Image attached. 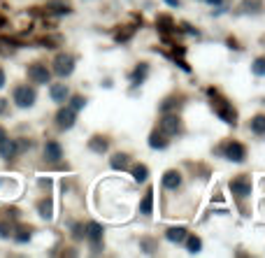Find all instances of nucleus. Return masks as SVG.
I'll return each instance as SVG.
<instances>
[{
    "instance_id": "obj_7",
    "label": "nucleus",
    "mask_w": 265,
    "mask_h": 258,
    "mask_svg": "<svg viewBox=\"0 0 265 258\" xmlns=\"http://www.w3.org/2000/svg\"><path fill=\"white\" fill-rule=\"evenodd\" d=\"M28 79H33L35 84H47L52 79V72L44 63H33L28 65Z\"/></svg>"
},
{
    "instance_id": "obj_39",
    "label": "nucleus",
    "mask_w": 265,
    "mask_h": 258,
    "mask_svg": "<svg viewBox=\"0 0 265 258\" xmlns=\"http://www.w3.org/2000/svg\"><path fill=\"white\" fill-rule=\"evenodd\" d=\"M2 138H5V130L0 128V140H2Z\"/></svg>"
},
{
    "instance_id": "obj_35",
    "label": "nucleus",
    "mask_w": 265,
    "mask_h": 258,
    "mask_svg": "<svg viewBox=\"0 0 265 258\" xmlns=\"http://www.w3.org/2000/svg\"><path fill=\"white\" fill-rule=\"evenodd\" d=\"M42 44L44 47H58V40H56V37H44Z\"/></svg>"
},
{
    "instance_id": "obj_37",
    "label": "nucleus",
    "mask_w": 265,
    "mask_h": 258,
    "mask_svg": "<svg viewBox=\"0 0 265 258\" xmlns=\"http://www.w3.org/2000/svg\"><path fill=\"white\" fill-rule=\"evenodd\" d=\"M165 2H168V5H170V7H179V5H181V2H179V0H165Z\"/></svg>"
},
{
    "instance_id": "obj_11",
    "label": "nucleus",
    "mask_w": 265,
    "mask_h": 258,
    "mask_svg": "<svg viewBox=\"0 0 265 258\" xmlns=\"http://www.w3.org/2000/svg\"><path fill=\"white\" fill-rule=\"evenodd\" d=\"M19 154V142H14V140H10L7 135L0 140V156L5 158V161H10V158H14Z\"/></svg>"
},
{
    "instance_id": "obj_38",
    "label": "nucleus",
    "mask_w": 265,
    "mask_h": 258,
    "mask_svg": "<svg viewBox=\"0 0 265 258\" xmlns=\"http://www.w3.org/2000/svg\"><path fill=\"white\" fill-rule=\"evenodd\" d=\"M2 86H5V72L0 70V88H2Z\"/></svg>"
},
{
    "instance_id": "obj_21",
    "label": "nucleus",
    "mask_w": 265,
    "mask_h": 258,
    "mask_svg": "<svg viewBox=\"0 0 265 258\" xmlns=\"http://www.w3.org/2000/svg\"><path fill=\"white\" fill-rule=\"evenodd\" d=\"M37 212H40V216H42L44 221H49L53 216V203H52V198H44V200H40L37 203Z\"/></svg>"
},
{
    "instance_id": "obj_10",
    "label": "nucleus",
    "mask_w": 265,
    "mask_h": 258,
    "mask_svg": "<svg viewBox=\"0 0 265 258\" xmlns=\"http://www.w3.org/2000/svg\"><path fill=\"white\" fill-rule=\"evenodd\" d=\"M63 158V147L58 144V142H47L44 144V161L47 163H58Z\"/></svg>"
},
{
    "instance_id": "obj_13",
    "label": "nucleus",
    "mask_w": 265,
    "mask_h": 258,
    "mask_svg": "<svg viewBox=\"0 0 265 258\" xmlns=\"http://www.w3.org/2000/svg\"><path fill=\"white\" fill-rule=\"evenodd\" d=\"M160 184L168 189V191H177L181 186V174L177 170H168L165 174H163V179H160Z\"/></svg>"
},
{
    "instance_id": "obj_33",
    "label": "nucleus",
    "mask_w": 265,
    "mask_h": 258,
    "mask_svg": "<svg viewBox=\"0 0 265 258\" xmlns=\"http://www.w3.org/2000/svg\"><path fill=\"white\" fill-rule=\"evenodd\" d=\"M0 237H2V240L12 237V226L10 224H5V221H0Z\"/></svg>"
},
{
    "instance_id": "obj_6",
    "label": "nucleus",
    "mask_w": 265,
    "mask_h": 258,
    "mask_svg": "<svg viewBox=\"0 0 265 258\" xmlns=\"http://www.w3.org/2000/svg\"><path fill=\"white\" fill-rule=\"evenodd\" d=\"M53 72L58 77H70L74 72V58L68 54L56 56V61H53Z\"/></svg>"
},
{
    "instance_id": "obj_23",
    "label": "nucleus",
    "mask_w": 265,
    "mask_h": 258,
    "mask_svg": "<svg viewBox=\"0 0 265 258\" xmlns=\"http://www.w3.org/2000/svg\"><path fill=\"white\" fill-rule=\"evenodd\" d=\"M149 177V168L144 163H138V165H133V179L138 184H144Z\"/></svg>"
},
{
    "instance_id": "obj_22",
    "label": "nucleus",
    "mask_w": 265,
    "mask_h": 258,
    "mask_svg": "<svg viewBox=\"0 0 265 258\" xmlns=\"http://www.w3.org/2000/svg\"><path fill=\"white\" fill-rule=\"evenodd\" d=\"M109 165H112V170H126L128 165H130V156L128 154H114Z\"/></svg>"
},
{
    "instance_id": "obj_27",
    "label": "nucleus",
    "mask_w": 265,
    "mask_h": 258,
    "mask_svg": "<svg viewBox=\"0 0 265 258\" xmlns=\"http://www.w3.org/2000/svg\"><path fill=\"white\" fill-rule=\"evenodd\" d=\"M135 31H138V26H126V28H121V31L117 33V42H128V40L135 35Z\"/></svg>"
},
{
    "instance_id": "obj_32",
    "label": "nucleus",
    "mask_w": 265,
    "mask_h": 258,
    "mask_svg": "<svg viewBox=\"0 0 265 258\" xmlns=\"http://www.w3.org/2000/svg\"><path fill=\"white\" fill-rule=\"evenodd\" d=\"M140 247H142V251H147V254H154L156 251V242L151 237H142L140 240Z\"/></svg>"
},
{
    "instance_id": "obj_3",
    "label": "nucleus",
    "mask_w": 265,
    "mask_h": 258,
    "mask_svg": "<svg viewBox=\"0 0 265 258\" xmlns=\"http://www.w3.org/2000/svg\"><path fill=\"white\" fill-rule=\"evenodd\" d=\"M12 98H14V105L21 109H28L35 105V98H37V93H35V88L28 84H19L17 88H14V93H12Z\"/></svg>"
},
{
    "instance_id": "obj_26",
    "label": "nucleus",
    "mask_w": 265,
    "mask_h": 258,
    "mask_svg": "<svg viewBox=\"0 0 265 258\" xmlns=\"http://www.w3.org/2000/svg\"><path fill=\"white\" fill-rule=\"evenodd\" d=\"M184 242H186V249H189V251H191V254H198V251H200L202 249V240L198 235H186V240H184Z\"/></svg>"
},
{
    "instance_id": "obj_36",
    "label": "nucleus",
    "mask_w": 265,
    "mask_h": 258,
    "mask_svg": "<svg viewBox=\"0 0 265 258\" xmlns=\"http://www.w3.org/2000/svg\"><path fill=\"white\" fill-rule=\"evenodd\" d=\"M207 5H214V7H221L223 5V0H205Z\"/></svg>"
},
{
    "instance_id": "obj_19",
    "label": "nucleus",
    "mask_w": 265,
    "mask_h": 258,
    "mask_svg": "<svg viewBox=\"0 0 265 258\" xmlns=\"http://www.w3.org/2000/svg\"><path fill=\"white\" fill-rule=\"evenodd\" d=\"M140 212H142L144 216H149L151 212H154V189H147L144 198L140 200Z\"/></svg>"
},
{
    "instance_id": "obj_9",
    "label": "nucleus",
    "mask_w": 265,
    "mask_h": 258,
    "mask_svg": "<svg viewBox=\"0 0 265 258\" xmlns=\"http://www.w3.org/2000/svg\"><path fill=\"white\" fill-rule=\"evenodd\" d=\"M74 121H77V112H74V109L63 107V109H58V112H56V126H58L61 130L72 128Z\"/></svg>"
},
{
    "instance_id": "obj_12",
    "label": "nucleus",
    "mask_w": 265,
    "mask_h": 258,
    "mask_svg": "<svg viewBox=\"0 0 265 258\" xmlns=\"http://www.w3.org/2000/svg\"><path fill=\"white\" fill-rule=\"evenodd\" d=\"M156 28H159V33L165 37V40H170V35L175 33V21H172V17H168V14H160L159 19H156Z\"/></svg>"
},
{
    "instance_id": "obj_5",
    "label": "nucleus",
    "mask_w": 265,
    "mask_h": 258,
    "mask_svg": "<svg viewBox=\"0 0 265 258\" xmlns=\"http://www.w3.org/2000/svg\"><path fill=\"white\" fill-rule=\"evenodd\" d=\"M230 191H233V195H237L240 200L247 198V195H251V177H249V174H240V177L230 179Z\"/></svg>"
},
{
    "instance_id": "obj_17",
    "label": "nucleus",
    "mask_w": 265,
    "mask_h": 258,
    "mask_svg": "<svg viewBox=\"0 0 265 258\" xmlns=\"http://www.w3.org/2000/svg\"><path fill=\"white\" fill-rule=\"evenodd\" d=\"M147 75H149V65L138 63L133 68V72H130V82H133V84H142V82L147 79Z\"/></svg>"
},
{
    "instance_id": "obj_1",
    "label": "nucleus",
    "mask_w": 265,
    "mask_h": 258,
    "mask_svg": "<svg viewBox=\"0 0 265 258\" xmlns=\"http://www.w3.org/2000/svg\"><path fill=\"white\" fill-rule=\"evenodd\" d=\"M207 93L212 98V107H214V112H216V117L221 119V121H226L228 126H235V123H237V112H235L233 105L223 96H219V91H214V88H210Z\"/></svg>"
},
{
    "instance_id": "obj_16",
    "label": "nucleus",
    "mask_w": 265,
    "mask_h": 258,
    "mask_svg": "<svg viewBox=\"0 0 265 258\" xmlns=\"http://www.w3.org/2000/svg\"><path fill=\"white\" fill-rule=\"evenodd\" d=\"M88 149L93 151V154H105L109 149V140H105L103 135H93L91 140H88Z\"/></svg>"
},
{
    "instance_id": "obj_15",
    "label": "nucleus",
    "mask_w": 265,
    "mask_h": 258,
    "mask_svg": "<svg viewBox=\"0 0 265 258\" xmlns=\"http://www.w3.org/2000/svg\"><path fill=\"white\" fill-rule=\"evenodd\" d=\"M165 240L172 242V244H181V242L186 240V228H184V226L168 228V230H165Z\"/></svg>"
},
{
    "instance_id": "obj_18",
    "label": "nucleus",
    "mask_w": 265,
    "mask_h": 258,
    "mask_svg": "<svg viewBox=\"0 0 265 258\" xmlns=\"http://www.w3.org/2000/svg\"><path fill=\"white\" fill-rule=\"evenodd\" d=\"M149 147L151 149H168V138L160 133V130H154L149 135Z\"/></svg>"
},
{
    "instance_id": "obj_4",
    "label": "nucleus",
    "mask_w": 265,
    "mask_h": 258,
    "mask_svg": "<svg viewBox=\"0 0 265 258\" xmlns=\"http://www.w3.org/2000/svg\"><path fill=\"white\" fill-rule=\"evenodd\" d=\"M223 156L228 158V161H233V163H244L247 161V149H244V144L242 142H226L223 144Z\"/></svg>"
},
{
    "instance_id": "obj_25",
    "label": "nucleus",
    "mask_w": 265,
    "mask_h": 258,
    "mask_svg": "<svg viewBox=\"0 0 265 258\" xmlns=\"http://www.w3.org/2000/svg\"><path fill=\"white\" fill-rule=\"evenodd\" d=\"M47 12H49V14H68V12H70V7H68V2L53 0V2H49V5H47Z\"/></svg>"
},
{
    "instance_id": "obj_8",
    "label": "nucleus",
    "mask_w": 265,
    "mask_h": 258,
    "mask_svg": "<svg viewBox=\"0 0 265 258\" xmlns=\"http://www.w3.org/2000/svg\"><path fill=\"white\" fill-rule=\"evenodd\" d=\"M84 237L93 244V254H98V251H100V240H103V226L96 224V221H91V224L84 228Z\"/></svg>"
},
{
    "instance_id": "obj_24",
    "label": "nucleus",
    "mask_w": 265,
    "mask_h": 258,
    "mask_svg": "<svg viewBox=\"0 0 265 258\" xmlns=\"http://www.w3.org/2000/svg\"><path fill=\"white\" fill-rule=\"evenodd\" d=\"M249 128L254 130L256 135H265V114H256L249 123Z\"/></svg>"
},
{
    "instance_id": "obj_30",
    "label": "nucleus",
    "mask_w": 265,
    "mask_h": 258,
    "mask_svg": "<svg viewBox=\"0 0 265 258\" xmlns=\"http://www.w3.org/2000/svg\"><path fill=\"white\" fill-rule=\"evenodd\" d=\"M12 235H14V240H17L19 244H26V242L33 237V233L28 230V228H19V230H17V233H12Z\"/></svg>"
},
{
    "instance_id": "obj_29",
    "label": "nucleus",
    "mask_w": 265,
    "mask_h": 258,
    "mask_svg": "<svg viewBox=\"0 0 265 258\" xmlns=\"http://www.w3.org/2000/svg\"><path fill=\"white\" fill-rule=\"evenodd\" d=\"M261 10H263V7H261V2H258V0H244L242 7H240L237 12H254V14H256V12H261Z\"/></svg>"
},
{
    "instance_id": "obj_2",
    "label": "nucleus",
    "mask_w": 265,
    "mask_h": 258,
    "mask_svg": "<svg viewBox=\"0 0 265 258\" xmlns=\"http://www.w3.org/2000/svg\"><path fill=\"white\" fill-rule=\"evenodd\" d=\"M159 130L165 138H175L181 133V117L177 112H165L163 119L159 121Z\"/></svg>"
},
{
    "instance_id": "obj_31",
    "label": "nucleus",
    "mask_w": 265,
    "mask_h": 258,
    "mask_svg": "<svg viewBox=\"0 0 265 258\" xmlns=\"http://www.w3.org/2000/svg\"><path fill=\"white\" fill-rule=\"evenodd\" d=\"M68 100H70V109H74V112H79V109L86 107V98L84 96H72V98H68Z\"/></svg>"
},
{
    "instance_id": "obj_14",
    "label": "nucleus",
    "mask_w": 265,
    "mask_h": 258,
    "mask_svg": "<svg viewBox=\"0 0 265 258\" xmlns=\"http://www.w3.org/2000/svg\"><path fill=\"white\" fill-rule=\"evenodd\" d=\"M49 96H52L53 103H65L68 96H70V88L65 84H52L49 86Z\"/></svg>"
},
{
    "instance_id": "obj_28",
    "label": "nucleus",
    "mask_w": 265,
    "mask_h": 258,
    "mask_svg": "<svg viewBox=\"0 0 265 258\" xmlns=\"http://www.w3.org/2000/svg\"><path fill=\"white\" fill-rule=\"evenodd\" d=\"M251 72H254L256 77H265V56L256 58L254 63H251Z\"/></svg>"
},
{
    "instance_id": "obj_20",
    "label": "nucleus",
    "mask_w": 265,
    "mask_h": 258,
    "mask_svg": "<svg viewBox=\"0 0 265 258\" xmlns=\"http://www.w3.org/2000/svg\"><path fill=\"white\" fill-rule=\"evenodd\" d=\"M179 107H181V100H179L177 96H168V98H165V100H163V103L159 105V109L163 112V114H165V112H177Z\"/></svg>"
},
{
    "instance_id": "obj_34",
    "label": "nucleus",
    "mask_w": 265,
    "mask_h": 258,
    "mask_svg": "<svg viewBox=\"0 0 265 258\" xmlns=\"http://www.w3.org/2000/svg\"><path fill=\"white\" fill-rule=\"evenodd\" d=\"M72 235L79 240V237H84V226H79V224H74L72 226Z\"/></svg>"
}]
</instances>
